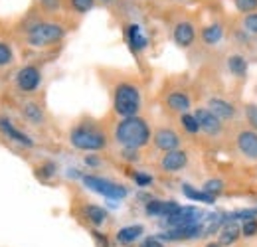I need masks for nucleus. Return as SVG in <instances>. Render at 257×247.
<instances>
[{
	"label": "nucleus",
	"instance_id": "22",
	"mask_svg": "<svg viewBox=\"0 0 257 247\" xmlns=\"http://www.w3.org/2000/svg\"><path fill=\"white\" fill-rule=\"evenodd\" d=\"M83 216H85V219H87L91 225L99 227V225H103V223L107 221L109 214H107V210H105V208H101V206L87 204V206L83 208Z\"/></svg>",
	"mask_w": 257,
	"mask_h": 247
},
{
	"label": "nucleus",
	"instance_id": "1",
	"mask_svg": "<svg viewBox=\"0 0 257 247\" xmlns=\"http://www.w3.org/2000/svg\"><path fill=\"white\" fill-rule=\"evenodd\" d=\"M153 139V131L151 125L147 123L143 117H127L121 119L115 125V141L123 147V149H131V151H139L143 147H147Z\"/></svg>",
	"mask_w": 257,
	"mask_h": 247
},
{
	"label": "nucleus",
	"instance_id": "21",
	"mask_svg": "<svg viewBox=\"0 0 257 247\" xmlns=\"http://www.w3.org/2000/svg\"><path fill=\"white\" fill-rule=\"evenodd\" d=\"M182 194H184L188 200H192V202H202V204H214V202H216V196H214V194L206 192L204 188L198 190V188H194L192 184H182Z\"/></svg>",
	"mask_w": 257,
	"mask_h": 247
},
{
	"label": "nucleus",
	"instance_id": "11",
	"mask_svg": "<svg viewBox=\"0 0 257 247\" xmlns=\"http://www.w3.org/2000/svg\"><path fill=\"white\" fill-rule=\"evenodd\" d=\"M188 166V153L182 149L164 153L161 158V170L166 174H176L180 170H184Z\"/></svg>",
	"mask_w": 257,
	"mask_h": 247
},
{
	"label": "nucleus",
	"instance_id": "3",
	"mask_svg": "<svg viewBox=\"0 0 257 247\" xmlns=\"http://www.w3.org/2000/svg\"><path fill=\"white\" fill-rule=\"evenodd\" d=\"M143 107V93L139 89V85L131 83V81H121L115 85L113 89V111L121 117H137L141 113Z\"/></svg>",
	"mask_w": 257,
	"mask_h": 247
},
{
	"label": "nucleus",
	"instance_id": "40",
	"mask_svg": "<svg viewBox=\"0 0 257 247\" xmlns=\"http://www.w3.org/2000/svg\"><path fill=\"white\" fill-rule=\"evenodd\" d=\"M85 164H89V166H97L99 164V158H95V156H85Z\"/></svg>",
	"mask_w": 257,
	"mask_h": 247
},
{
	"label": "nucleus",
	"instance_id": "9",
	"mask_svg": "<svg viewBox=\"0 0 257 247\" xmlns=\"http://www.w3.org/2000/svg\"><path fill=\"white\" fill-rule=\"evenodd\" d=\"M235 147L239 155L247 160H257V131L243 129L235 135Z\"/></svg>",
	"mask_w": 257,
	"mask_h": 247
},
{
	"label": "nucleus",
	"instance_id": "7",
	"mask_svg": "<svg viewBox=\"0 0 257 247\" xmlns=\"http://www.w3.org/2000/svg\"><path fill=\"white\" fill-rule=\"evenodd\" d=\"M194 115L200 123V131H204L208 137H220L224 133V121L218 119L208 107H198Z\"/></svg>",
	"mask_w": 257,
	"mask_h": 247
},
{
	"label": "nucleus",
	"instance_id": "38",
	"mask_svg": "<svg viewBox=\"0 0 257 247\" xmlns=\"http://www.w3.org/2000/svg\"><path fill=\"white\" fill-rule=\"evenodd\" d=\"M42 4H44L48 10H58V8H60V0H42Z\"/></svg>",
	"mask_w": 257,
	"mask_h": 247
},
{
	"label": "nucleus",
	"instance_id": "26",
	"mask_svg": "<svg viewBox=\"0 0 257 247\" xmlns=\"http://www.w3.org/2000/svg\"><path fill=\"white\" fill-rule=\"evenodd\" d=\"M180 125H182V129H184L186 133H190V135H198V133H200V123H198V119H196L194 113H182V115H180Z\"/></svg>",
	"mask_w": 257,
	"mask_h": 247
},
{
	"label": "nucleus",
	"instance_id": "19",
	"mask_svg": "<svg viewBox=\"0 0 257 247\" xmlns=\"http://www.w3.org/2000/svg\"><path fill=\"white\" fill-rule=\"evenodd\" d=\"M143 233H145V227L139 225V223H133V225L121 227V229L117 231L115 237H117V241H119L121 245H131V243H135L137 239H141Z\"/></svg>",
	"mask_w": 257,
	"mask_h": 247
},
{
	"label": "nucleus",
	"instance_id": "18",
	"mask_svg": "<svg viewBox=\"0 0 257 247\" xmlns=\"http://www.w3.org/2000/svg\"><path fill=\"white\" fill-rule=\"evenodd\" d=\"M127 40H128L131 50H133L135 54L143 52V50L149 46V38L145 36V32H143V28H141L139 24H131L127 28Z\"/></svg>",
	"mask_w": 257,
	"mask_h": 247
},
{
	"label": "nucleus",
	"instance_id": "8",
	"mask_svg": "<svg viewBox=\"0 0 257 247\" xmlns=\"http://www.w3.org/2000/svg\"><path fill=\"white\" fill-rule=\"evenodd\" d=\"M202 216L204 214L198 208H194V206H180V210L174 216L164 219V225H166V229H170V227H182V225H192V223H200Z\"/></svg>",
	"mask_w": 257,
	"mask_h": 247
},
{
	"label": "nucleus",
	"instance_id": "34",
	"mask_svg": "<svg viewBox=\"0 0 257 247\" xmlns=\"http://www.w3.org/2000/svg\"><path fill=\"white\" fill-rule=\"evenodd\" d=\"M133 180L137 182V186H141V188H147V186L153 184V176L151 174H145V172H135L133 174Z\"/></svg>",
	"mask_w": 257,
	"mask_h": 247
},
{
	"label": "nucleus",
	"instance_id": "32",
	"mask_svg": "<svg viewBox=\"0 0 257 247\" xmlns=\"http://www.w3.org/2000/svg\"><path fill=\"white\" fill-rule=\"evenodd\" d=\"M204 190L210 192V194H214V196H218V194L224 190V180H220V178L206 180V182H204Z\"/></svg>",
	"mask_w": 257,
	"mask_h": 247
},
{
	"label": "nucleus",
	"instance_id": "31",
	"mask_svg": "<svg viewBox=\"0 0 257 247\" xmlns=\"http://www.w3.org/2000/svg\"><path fill=\"white\" fill-rule=\"evenodd\" d=\"M241 235L243 237H257V219H247L241 223Z\"/></svg>",
	"mask_w": 257,
	"mask_h": 247
},
{
	"label": "nucleus",
	"instance_id": "29",
	"mask_svg": "<svg viewBox=\"0 0 257 247\" xmlns=\"http://www.w3.org/2000/svg\"><path fill=\"white\" fill-rule=\"evenodd\" d=\"M69 2H71V8L79 14H85L95 6V0H69Z\"/></svg>",
	"mask_w": 257,
	"mask_h": 247
},
{
	"label": "nucleus",
	"instance_id": "25",
	"mask_svg": "<svg viewBox=\"0 0 257 247\" xmlns=\"http://www.w3.org/2000/svg\"><path fill=\"white\" fill-rule=\"evenodd\" d=\"M24 117L32 125H42L44 123V109L38 103H26L24 105Z\"/></svg>",
	"mask_w": 257,
	"mask_h": 247
},
{
	"label": "nucleus",
	"instance_id": "6",
	"mask_svg": "<svg viewBox=\"0 0 257 247\" xmlns=\"http://www.w3.org/2000/svg\"><path fill=\"white\" fill-rule=\"evenodd\" d=\"M206 227L200 223H192V225H182V227H170L166 231L159 233L157 237L162 241H192V239H200L204 235Z\"/></svg>",
	"mask_w": 257,
	"mask_h": 247
},
{
	"label": "nucleus",
	"instance_id": "28",
	"mask_svg": "<svg viewBox=\"0 0 257 247\" xmlns=\"http://www.w3.org/2000/svg\"><path fill=\"white\" fill-rule=\"evenodd\" d=\"M233 4H235V8H237L241 14H245V16L257 10V0H233Z\"/></svg>",
	"mask_w": 257,
	"mask_h": 247
},
{
	"label": "nucleus",
	"instance_id": "5",
	"mask_svg": "<svg viewBox=\"0 0 257 247\" xmlns=\"http://www.w3.org/2000/svg\"><path fill=\"white\" fill-rule=\"evenodd\" d=\"M83 184L87 186L89 190H93L95 194L103 196V198H109V200H123L127 198V188L115 180H109V178H103V176H95V174H83L81 176Z\"/></svg>",
	"mask_w": 257,
	"mask_h": 247
},
{
	"label": "nucleus",
	"instance_id": "37",
	"mask_svg": "<svg viewBox=\"0 0 257 247\" xmlns=\"http://www.w3.org/2000/svg\"><path fill=\"white\" fill-rule=\"evenodd\" d=\"M143 247H166V245H164V241H162V239H159V237L155 235V237H147V239H145V245Z\"/></svg>",
	"mask_w": 257,
	"mask_h": 247
},
{
	"label": "nucleus",
	"instance_id": "13",
	"mask_svg": "<svg viewBox=\"0 0 257 247\" xmlns=\"http://www.w3.org/2000/svg\"><path fill=\"white\" fill-rule=\"evenodd\" d=\"M178 210H180V204L174 202V200H151V202H147V206H145L147 216L162 217V219L174 216Z\"/></svg>",
	"mask_w": 257,
	"mask_h": 247
},
{
	"label": "nucleus",
	"instance_id": "30",
	"mask_svg": "<svg viewBox=\"0 0 257 247\" xmlns=\"http://www.w3.org/2000/svg\"><path fill=\"white\" fill-rule=\"evenodd\" d=\"M243 113H245L247 123L251 125V129L257 131V103H247L245 109H243Z\"/></svg>",
	"mask_w": 257,
	"mask_h": 247
},
{
	"label": "nucleus",
	"instance_id": "17",
	"mask_svg": "<svg viewBox=\"0 0 257 247\" xmlns=\"http://www.w3.org/2000/svg\"><path fill=\"white\" fill-rule=\"evenodd\" d=\"M166 107L176 113H188L192 107V99L186 91H170L166 95Z\"/></svg>",
	"mask_w": 257,
	"mask_h": 247
},
{
	"label": "nucleus",
	"instance_id": "23",
	"mask_svg": "<svg viewBox=\"0 0 257 247\" xmlns=\"http://www.w3.org/2000/svg\"><path fill=\"white\" fill-rule=\"evenodd\" d=\"M227 69H229L231 75L243 79V77L247 75V60H245L241 54H231V56L227 58Z\"/></svg>",
	"mask_w": 257,
	"mask_h": 247
},
{
	"label": "nucleus",
	"instance_id": "39",
	"mask_svg": "<svg viewBox=\"0 0 257 247\" xmlns=\"http://www.w3.org/2000/svg\"><path fill=\"white\" fill-rule=\"evenodd\" d=\"M123 156H125L127 160H139V153H137V151H131V149H125V151H123Z\"/></svg>",
	"mask_w": 257,
	"mask_h": 247
},
{
	"label": "nucleus",
	"instance_id": "35",
	"mask_svg": "<svg viewBox=\"0 0 257 247\" xmlns=\"http://www.w3.org/2000/svg\"><path fill=\"white\" fill-rule=\"evenodd\" d=\"M243 28L251 34H257V12H251L243 18Z\"/></svg>",
	"mask_w": 257,
	"mask_h": 247
},
{
	"label": "nucleus",
	"instance_id": "27",
	"mask_svg": "<svg viewBox=\"0 0 257 247\" xmlns=\"http://www.w3.org/2000/svg\"><path fill=\"white\" fill-rule=\"evenodd\" d=\"M12 62H14V52H12V48H10L6 42L0 40V67H6V65H10Z\"/></svg>",
	"mask_w": 257,
	"mask_h": 247
},
{
	"label": "nucleus",
	"instance_id": "2",
	"mask_svg": "<svg viewBox=\"0 0 257 247\" xmlns=\"http://www.w3.org/2000/svg\"><path fill=\"white\" fill-rule=\"evenodd\" d=\"M69 143L73 149L83 153H99L107 149L109 137L105 129L95 121H81L69 131Z\"/></svg>",
	"mask_w": 257,
	"mask_h": 247
},
{
	"label": "nucleus",
	"instance_id": "4",
	"mask_svg": "<svg viewBox=\"0 0 257 247\" xmlns=\"http://www.w3.org/2000/svg\"><path fill=\"white\" fill-rule=\"evenodd\" d=\"M65 36L62 24L56 22H40L28 30V44L34 48H46L52 44H58Z\"/></svg>",
	"mask_w": 257,
	"mask_h": 247
},
{
	"label": "nucleus",
	"instance_id": "24",
	"mask_svg": "<svg viewBox=\"0 0 257 247\" xmlns=\"http://www.w3.org/2000/svg\"><path fill=\"white\" fill-rule=\"evenodd\" d=\"M222 38H224V28H222V24H210V26H206V28L202 30V40H204V44H208V46L220 44Z\"/></svg>",
	"mask_w": 257,
	"mask_h": 247
},
{
	"label": "nucleus",
	"instance_id": "41",
	"mask_svg": "<svg viewBox=\"0 0 257 247\" xmlns=\"http://www.w3.org/2000/svg\"><path fill=\"white\" fill-rule=\"evenodd\" d=\"M204 247H224V245H222L220 241H210V243H206Z\"/></svg>",
	"mask_w": 257,
	"mask_h": 247
},
{
	"label": "nucleus",
	"instance_id": "14",
	"mask_svg": "<svg viewBox=\"0 0 257 247\" xmlns=\"http://www.w3.org/2000/svg\"><path fill=\"white\" fill-rule=\"evenodd\" d=\"M206 107H208L218 119H222V121H231V119L237 115L235 105H233L231 101L224 99V97H212Z\"/></svg>",
	"mask_w": 257,
	"mask_h": 247
},
{
	"label": "nucleus",
	"instance_id": "42",
	"mask_svg": "<svg viewBox=\"0 0 257 247\" xmlns=\"http://www.w3.org/2000/svg\"><path fill=\"white\" fill-rule=\"evenodd\" d=\"M101 4H111V2H115V0H99Z\"/></svg>",
	"mask_w": 257,
	"mask_h": 247
},
{
	"label": "nucleus",
	"instance_id": "10",
	"mask_svg": "<svg viewBox=\"0 0 257 247\" xmlns=\"http://www.w3.org/2000/svg\"><path fill=\"white\" fill-rule=\"evenodd\" d=\"M42 83V71L36 65H24L18 73H16V85L20 87V91L34 93Z\"/></svg>",
	"mask_w": 257,
	"mask_h": 247
},
{
	"label": "nucleus",
	"instance_id": "36",
	"mask_svg": "<svg viewBox=\"0 0 257 247\" xmlns=\"http://www.w3.org/2000/svg\"><path fill=\"white\" fill-rule=\"evenodd\" d=\"M91 235H93V239H95V245L97 247H111L109 239H107L103 233H99V231H91Z\"/></svg>",
	"mask_w": 257,
	"mask_h": 247
},
{
	"label": "nucleus",
	"instance_id": "15",
	"mask_svg": "<svg viewBox=\"0 0 257 247\" xmlns=\"http://www.w3.org/2000/svg\"><path fill=\"white\" fill-rule=\"evenodd\" d=\"M0 131L6 135V139H10V141H14V143H18V145H22V147H34V141L26 135V133H22L20 129H16L14 123L10 121V119H6V117H0Z\"/></svg>",
	"mask_w": 257,
	"mask_h": 247
},
{
	"label": "nucleus",
	"instance_id": "16",
	"mask_svg": "<svg viewBox=\"0 0 257 247\" xmlns=\"http://www.w3.org/2000/svg\"><path fill=\"white\" fill-rule=\"evenodd\" d=\"M172 38L176 42L178 48H190L196 40V30H194L192 22H178L174 26V32H172Z\"/></svg>",
	"mask_w": 257,
	"mask_h": 247
},
{
	"label": "nucleus",
	"instance_id": "12",
	"mask_svg": "<svg viewBox=\"0 0 257 247\" xmlns=\"http://www.w3.org/2000/svg\"><path fill=\"white\" fill-rule=\"evenodd\" d=\"M153 143L155 147L162 151V153H170V151H176L180 147V135L170 129V127H161L155 135H153Z\"/></svg>",
	"mask_w": 257,
	"mask_h": 247
},
{
	"label": "nucleus",
	"instance_id": "33",
	"mask_svg": "<svg viewBox=\"0 0 257 247\" xmlns=\"http://www.w3.org/2000/svg\"><path fill=\"white\" fill-rule=\"evenodd\" d=\"M40 178H52L54 174H56V164L54 162H46V164H42L40 168H38V172H36Z\"/></svg>",
	"mask_w": 257,
	"mask_h": 247
},
{
	"label": "nucleus",
	"instance_id": "20",
	"mask_svg": "<svg viewBox=\"0 0 257 247\" xmlns=\"http://www.w3.org/2000/svg\"><path fill=\"white\" fill-rule=\"evenodd\" d=\"M239 237H241V225H237L235 221H225V225L220 229L218 241L224 247H227V245H233Z\"/></svg>",
	"mask_w": 257,
	"mask_h": 247
}]
</instances>
